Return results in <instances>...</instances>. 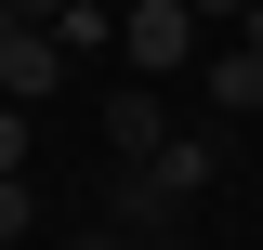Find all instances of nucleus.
Here are the masks:
<instances>
[{
  "label": "nucleus",
  "mask_w": 263,
  "mask_h": 250,
  "mask_svg": "<svg viewBox=\"0 0 263 250\" xmlns=\"http://www.w3.org/2000/svg\"><path fill=\"white\" fill-rule=\"evenodd\" d=\"M119 66L132 79H184V66H211V27L184 0H119Z\"/></svg>",
  "instance_id": "nucleus-1"
},
{
  "label": "nucleus",
  "mask_w": 263,
  "mask_h": 250,
  "mask_svg": "<svg viewBox=\"0 0 263 250\" xmlns=\"http://www.w3.org/2000/svg\"><path fill=\"white\" fill-rule=\"evenodd\" d=\"M53 93H66V53H53V27L0 13V105H53Z\"/></svg>",
  "instance_id": "nucleus-2"
},
{
  "label": "nucleus",
  "mask_w": 263,
  "mask_h": 250,
  "mask_svg": "<svg viewBox=\"0 0 263 250\" xmlns=\"http://www.w3.org/2000/svg\"><path fill=\"white\" fill-rule=\"evenodd\" d=\"M158 145H171V93H158V79H119V93H105V158L145 171Z\"/></svg>",
  "instance_id": "nucleus-3"
},
{
  "label": "nucleus",
  "mask_w": 263,
  "mask_h": 250,
  "mask_svg": "<svg viewBox=\"0 0 263 250\" xmlns=\"http://www.w3.org/2000/svg\"><path fill=\"white\" fill-rule=\"evenodd\" d=\"M197 105H211V119H263V40H211Z\"/></svg>",
  "instance_id": "nucleus-4"
},
{
  "label": "nucleus",
  "mask_w": 263,
  "mask_h": 250,
  "mask_svg": "<svg viewBox=\"0 0 263 250\" xmlns=\"http://www.w3.org/2000/svg\"><path fill=\"white\" fill-rule=\"evenodd\" d=\"M145 171H158L171 198H211V171H224V132H171V145L145 158Z\"/></svg>",
  "instance_id": "nucleus-5"
},
{
  "label": "nucleus",
  "mask_w": 263,
  "mask_h": 250,
  "mask_svg": "<svg viewBox=\"0 0 263 250\" xmlns=\"http://www.w3.org/2000/svg\"><path fill=\"white\" fill-rule=\"evenodd\" d=\"M53 53L79 66V53H119V13H105V0H66L53 13Z\"/></svg>",
  "instance_id": "nucleus-6"
},
{
  "label": "nucleus",
  "mask_w": 263,
  "mask_h": 250,
  "mask_svg": "<svg viewBox=\"0 0 263 250\" xmlns=\"http://www.w3.org/2000/svg\"><path fill=\"white\" fill-rule=\"evenodd\" d=\"M171 211H184V198H171V185H158V171H119V224H132V237H158V224H171Z\"/></svg>",
  "instance_id": "nucleus-7"
},
{
  "label": "nucleus",
  "mask_w": 263,
  "mask_h": 250,
  "mask_svg": "<svg viewBox=\"0 0 263 250\" xmlns=\"http://www.w3.org/2000/svg\"><path fill=\"white\" fill-rule=\"evenodd\" d=\"M27 224H40V185H27V171H0V250L27 237Z\"/></svg>",
  "instance_id": "nucleus-8"
},
{
  "label": "nucleus",
  "mask_w": 263,
  "mask_h": 250,
  "mask_svg": "<svg viewBox=\"0 0 263 250\" xmlns=\"http://www.w3.org/2000/svg\"><path fill=\"white\" fill-rule=\"evenodd\" d=\"M27 145H40V105H0V171H27Z\"/></svg>",
  "instance_id": "nucleus-9"
},
{
  "label": "nucleus",
  "mask_w": 263,
  "mask_h": 250,
  "mask_svg": "<svg viewBox=\"0 0 263 250\" xmlns=\"http://www.w3.org/2000/svg\"><path fill=\"white\" fill-rule=\"evenodd\" d=\"M184 13H197V27H250V0H184Z\"/></svg>",
  "instance_id": "nucleus-10"
},
{
  "label": "nucleus",
  "mask_w": 263,
  "mask_h": 250,
  "mask_svg": "<svg viewBox=\"0 0 263 250\" xmlns=\"http://www.w3.org/2000/svg\"><path fill=\"white\" fill-rule=\"evenodd\" d=\"M79 250H132V224H92V237H79Z\"/></svg>",
  "instance_id": "nucleus-11"
}]
</instances>
